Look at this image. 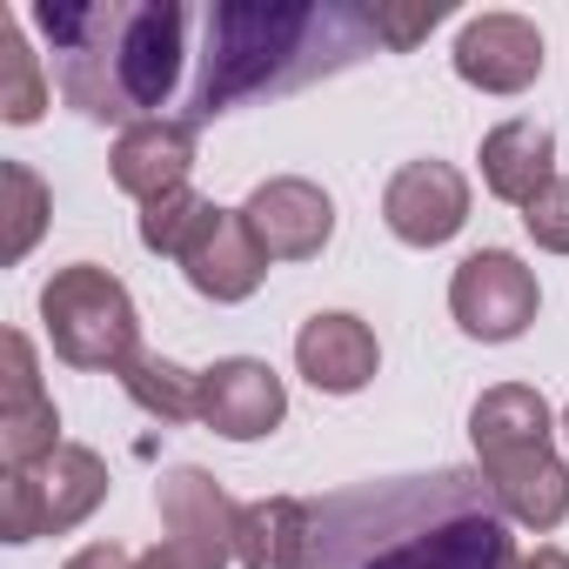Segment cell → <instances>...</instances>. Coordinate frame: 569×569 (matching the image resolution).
<instances>
[{"label":"cell","instance_id":"cell-12","mask_svg":"<svg viewBox=\"0 0 569 569\" xmlns=\"http://www.w3.org/2000/svg\"><path fill=\"white\" fill-rule=\"evenodd\" d=\"M456 74L482 94H522L542 74V34L522 14H476L456 34Z\"/></svg>","mask_w":569,"mask_h":569},{"label":"cell","instance_id":"cell-11","mask_svg":"<svg viewBox=\"0 0 569 569\" xmlns=\"http://www.w3.org/2000/svg\"><path fill=\"white\" fill-rule=\"evenodd\" d=\"M482 482L516 529L549 536L556 522H569V462L556 456V442H522V449L482 456Z\"/></svg>","mask_w":569,"mask_h":569},{"label":"cell","instance_id":"cell-3","mask_svg":"<svg viewBox=\"0 0 569 569\" xmlns=\"http://www.w3.org/2000/svg\"><path fill=\"white\" fill-rule=\"evenodd\" d=\"M34 34L54 48V81L88 121H148L181 88V0H34Z\"/></svg>","mask_w":569,"mask_h":569},{"label":"cell","instance_id":"cell-15","mask_svg":"<svg viewBox=\"0 0 569 569\" xmlns=\"http://www.w3.org/2000/svg\"><path fill=\"white\" fill-rule=\"evenodd\" d=\"M296 369H302L322 396H356V389H369L376 369H382L376 329H369L362 316H342V309L309 316L302 336H296Z\"/></svg>","mask_w":569,"mask_h":569},{"label":"cell","instance_id":"cell-30","mask_svg":"<svg viewBox=\"0 0 569 569\" xmlns=\"http://www.w3.org/2000/svg\"><path fill=\"white\" fill-rule=\"evenodd\" d=\"M562 442H569V409H562Z\"/></svg>","mask_w":569,"mask_h":569},{"label":"cell","instance_id":"cell-2","mask_svg":"<svg viewBox=\"0 0 569 569\" xmlns=\"http://www.w3.org/2000/svg\"><path fill=\"white\" fill-rule=\"evenodd\" d=\"M369 54H382L376 8H349V0H221V8H208V48L188 88V121L201 128L241 101L309 88Z\"/></svg>","mask_w":569,"mask_h":569},{"label":"cell","instance_id":"cell-14","mask_svg":"<svg viewBox=\"0 0 569 569\" xmlns=\"http://www.w3.org/2000/svg\"><path fill=\"white\" fill-rule=\"evenodd\" d=\"M181 274H188V289L208 296V302H248V296L261 289L268 254H261V241L248 234L241 208H208L201 234H194L188 254H181Z\"/></svg>","mask_w":569,"mask_h":569},{"label":"cell","instance_id":"cell-24","mask_svg":"<svg viewBox=\"0 0 569 569\" xmlns=\"http://www.w3.org/2000/svg\"><path fill=\"white\" fill-rule=\"evenodd\" d=\"M522 228H529V241H536V248L569 254V174H556V181L522 208Z\"/></svg>","mask_w":569,"mask_h":569},{"label":"cell","instance_id":"cell-27","mask_svg":"<svg viewBox=\"0 0 569 569\" xmlns=\"http://www.w3.org/2000/svg\"><path fill=\"white\" fill-rule=\"evenodd\" d=\"M61 569H134V556H128L121 542H88V549H74Z\"/></svg>","mask_w":569,"mask_h":569},{"label":"cell","instance_id":"cell-13","mask_svg":"<svg viewBox=\"0 0 569 569\" xmlns=\"http://www.w3.org/2000/svg\"><path fill=\"white\" fill-rule=\"evenodd\" d=\"M114 188L134 194L141 208L188 188V168H194V121L188 114H148L134 128L114 134Z\"/></svg>","mask_w":569,"mask_h":569},{"label":"cell","instance_id":"cell-25","mask_svg":"<svg viewBox=\"0 0 569 569\" xmlns=\"http://www.w3.org/2000/svg\"><path fill=\"white\" fill-rule=\"evenodd\" d=\"M442 21V8L429 0V8H376V34H382V54H409L429 28Z\"/></svg>","mask_w":569,"mask_h":569},{"label":"cell","instance_id":"cell-23","mask_svg":"<svg viewBox=\"0 0 569 569\" xmlns=\"http://www.w3.org/2000/svg\"><path fill=\"white\" fill-rule=\"evenodd\" d=\"M41 108H48L41 54L28 48V34H21V28H8V88H0V121L28 128V121H41Z\"/></svg>","mask_w":569,"mask_h":569},{"label":"cell","instance_id":"cell-16","mask_svg":"<svg viewBox=\"0 0 569 569\" xmlns=\"http://www.w3.org/2000/svg\"><path fill=\"white\" fill-rule=\"evenodd\" d=\"M234 562L241 569H316V502H302V496L241 502Z\"/></svg>","mask_w":569,"mask_h":569},{"label":"cell","instance_id":"cell-29","mask_svg":"<svg viewBox=\"0 0 569 569\" xmlns=\"http://www.w3.org/2000/svg\"><path fill=\"white\" fill-rule=\"evenodd\" d=\"M134 569H188V562H181V556H174L168 542H154L148 556H134Z\"/></svg>","mask_w":569,"mask_h":569},{"label":"cell","instance_id":"cell-19","mask_svg":"<svg viewBox=\"0 0 569 569\" xmlns=\"http://www.w3.org/2000/svg\"><path fill=\"white\" fill-rule=\"evenodd\" d=\"M121 389L154 422H201V369H181L168 356H134L121 369Z\"/></svg>","mask_w":569,"mask_h":569},{"label":"cell","instance_id":"cell-21","mask_svg":"<svg viewBox=\"0 0 569 569\" xmlns=\"http://www.w3.org/2000/svg\"><path fill=\"white\" fill-rule=\"evenodd\" d=\"M61 449V409L54 396L0 409V469H41Z\"/></svg>","mask_w":569,"mask_h":569},{"label":"cell","instance_id":"cell-22","mask_svg":"<svg viewBox=\"0 0 569 569\" xmlns=\"http://www.w3.org/2000/svg\"><path fill=\"white\" fill-rule=\"evenodd\" d=\"M208 208H214V201H208V194H194V188H174V194L148 201V208H141V248H148V254L181 261V254H188V241L201 234Z\"/></svg>","mask_w":569,"mask_h":569},{"label":"cell","instance_id":"cell-17","mask_svg":"<svg viewBox=\"0 0 569 569\" xmlns=\"http://www.w3.org/2000/svg\"><path fill=\"white\" fill-rule=\"evenodd\" d=\"M482 188L509 208H529L556 181V134L542 121H502L482 134Z\"/></svg>","mask_w":569,"mask_h":569},{"label":"cell","instance_id":"cell-28","mask_svg":"<svg viewBox=\"0 0 569 569\" xmlns=\"http://www.w3.org/2000/svg\"><path fill=\"white\" fill-rule=\"evenodd\" d=\"M522 569H569V549L542 542V549H529V556H522Z\"/></svg>","mask_w":569,"mask_h":569},{"label":"cell","instance_id":"cell-18","mask_svg":"<svg viewBox=\"0 0 569 569\" xmlns=\"http://www.w3.org/2000/svg\"><path fill=\"white\" fill-rule=\"evenodd\" d=\"M549 402L529 389V382H496L476 396L469 409V442H476V462L482 456H502V449H522V442H549Z\"/></svg>","mask_w":569,"mask_h":569},{"label":"cell","instance_id":"cell-4","mask_svg":"<svg viewBox=\"0 0 569 569\" xmlns=\"http://www.w3.org/2000/svg\"><path fill=\"white\" fill-rule=\"evenodd\" d=\"M41 322H48V342L68 369H88V376H121L134 356H141V316H134V296L94 261H68L41 281Z\"/></svg>","mask_w":569,"mask_h":569},{"label":"cell","instance_id":"cell-1","mask_svg":"<svg viewBox=\"0 0 569 569\" xmlns=\"http://www.w3.org/2000/svg\"><path fill=\"white\" fill-rule=\"evenodd\" d=\"M482 469L356 482L316 502V569H522Z\"/></svg>","mask_w":569,"mask_h":569},{"label":"cell","instance_id":"cell-5","mask_svg":"<svg viewBox=\"0 0 569 569\" xmlns=\"http://www.w3.org/2000/svg\"><path fill=\"white\" fill-rule=\"evenodd\" d=\"M108 502V462L81 442H61L41 469H8L0 476V542H34V536H68Z\"/></svg>","mask_w":569,"mask_h":569},{"label":"cell","instance_id":"cell-8","mask_svg":"<svg viewBox=\"0 0 569 569\" xmlns=\"http://www.w3.org/2000/svg\"><path fill=\"white\" fill-rule=\"evenodd\" d=\"M382 221L409 248H442L469 221V174L449 161H409L382 188Z\"/></svg>","mask_w":569,"mask_h":569},{"label":"cell","instance_id":"cell-9","mask_svg":"<svg viewBox=\"0 0 569 569\" xmlns=\"http://www.w3.org/2000/svg\"><path fill=\"white\" fill-rule=\"evenodd\" d=\"M241 221H248V234L261 241L268 261H309L336 234V201L302 174H274L241 201Z\"/></svg>","mask_w":569,"mask_h":569},{"label":"cell","instance_id":"cell-7","mask_svg":"<svg viewBox=\"0 0 569 569\" xmlns=\"http://www.w3.org/2000/svg\"><path fill=\"white\" fill-rule=\"evenodd\" d=\"M154 509H161L168 549L188 569H228L234 562V516H241V502H228V489L208 469H194V462L168 469L161 489H154Z\"/></svg>","mask_w":569,"mask_h":569},{"label":"cell","instance_id":"cell-26","mask_svg":"<svg viewBox=\"0 0 569 569\" xmlns=\"http://www.w3.org/2000/svg\"><path fill=\"white\" fill-rule=\"evenodd\" d=\"M0 349H8V402H0V409H14V402H41L48 389H41V369H34V342H28L21 329H8V336H0Z\"/></svg>","mask_w":569,"mask_h":569},{"label":"cell","instance_id":"cell-20","mask_svg":"<svg viewBox=\"0 0 569 569\" xmlns=\"http://www.w3.org/2000/svg\"><path fill=\"white\" fill-rule=\"evenodd\" d=\"M0 181H8V241H0V261L14 268V261L34 254V241H41V228L54 214V194L28 161H0Z\"/></svg>","mask_w":569,"mask_h":569},{"label":"cell","instance_id":"cell-6","mask_svg":"<svg viewBox=\"0 0 569 569\" xmlns=\"http://www.w3.org/2000/svg\"><path fill=\"white\" fill-rule=\"evenodd\" d=\"M536 309H542L536 268L522 254H509V248H476L449 274V316L476 342H516L536 322Z\"/></svg>","mask_w":569,"mask_h":569},{"label":"cell","instance_id":"cell-10","mask_svg":"<svg viewBox=\"0 0 569 569\" xmlns=\"http://www.w3.org/2000/svg\"><path fill=\"white\" fill-rule=\"evenodd\" d=\"M289 416V389L261 356H228L214 369H201V422L228 442H261Z\"/></svg>","mask_w":569,"mask_h":569}]
</instances>
